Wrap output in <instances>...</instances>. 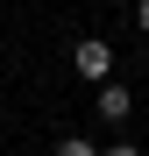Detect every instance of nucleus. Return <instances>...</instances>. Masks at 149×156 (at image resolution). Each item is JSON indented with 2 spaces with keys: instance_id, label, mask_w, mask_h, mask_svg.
<instances>
[{
  "instance_id": "nucleus-4",
  "label": "nucleus",
  "mask_w": 149,
  "mask_h": 156,
  "mask_svg": "<svg viewBox=\"0 0 149 156\" xmlns=\"http://www.w3.org/2000/svg\"><path fill=\"white\" fill-rule=\"evenodd\" d=\"M135 29H142V36H149V0H135Z\"/></svg>"
},
{
  "instance_id": "nucleus-5",
  "label": "nucleus",
  "mask_w": 149,
  "mask_h": 156,
  "mask_svg": "<svg viewBox=\"0 0 149 156\" xmlns=\"http://www.w3.org/2000/svg\"><path fill=\"white\" fill-rule=\"evenodd\" d=\"M99 156H142V149L135 142H114V149H99Z\"/></svg>"
},
{
  "instance_id": "nucleus-1",
  "label": "nucleus",
  "mask_w": 149,
  "mask_h": 156,
  "mask_svg": "<svg viewBox=\"0 0 149 156\" xmlns=\"http://www.w3.org/2000/svg\"><path fill=\"white\" fill-rule=\"evenodd\" d=\"M71 71H78L85 85H107V78H114V43H99V36L71 43Z\"/></svg>"
},
{
  "instance_id": "nucleus-3",
  "label": "nucleus",
  "mask_w": 149,
  "mask_h": 156,
  "mask_svg": "<svg viewBox=\"0 0 149 156\" xmlns=\"http://www.w3.org/2000/svg\"><path fill=\"white\" fill-rule=\"evenodd\" d=\"M57 156H99V149H92L85 135H64V142H57Z\"/></svg>"
},
{
  "instance_id": "nucleus-2",
  "label": "nucleus",
  "mask_w": 149,
  "mask_h": 156,
  "mask_svg": "<svg viewBox=\"0 0 149 156\" xmlns=\"http://www.w3.org/2000/svg\"><path fill=\"white\" fill-rule=\"evenodd\" d=\"M128 114H135V92H128V85H114V78H107V85H99V121H114V128H121Z\"/></svg>"
}]
</instances>
